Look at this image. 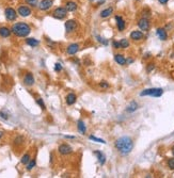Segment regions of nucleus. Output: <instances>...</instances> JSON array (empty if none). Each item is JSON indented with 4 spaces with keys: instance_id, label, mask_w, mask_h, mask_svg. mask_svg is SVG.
<instances>
[{
    "instance_id": "f257e3e1",
    "label": "nucleus",
    "mask_w": 174,
    "mask_h": 178,
    "mask_svg": "<svg viewBox=\"0 0 174 178\" xmlns=\"http://www.w3.org/2000/svg\"><path fill=\"white\" fill-rule=\"evenodd\" d=\"M115 148L118 149V152H120L123 156H126V155L130 154L134 148V142H132V139L129 136H121L114 143Z\"/></svg>"
},
{
    "instance_id": "f03ea898",
    "label": "nucleus",
    "mask_w": 174,
    "mask_h": 178,
    "mask_svg": "<svg viewBox=\"0 0 174 178\" xmlns=\"http://www.w3.org/2000/svg\"><path fill=\"white\" fill-rule=\"evenodd\" d=\"M13 34H15L18 38H26L31 32V28L26 22H16L11 28Z\"/></svg>"
},
{
    "instance_id": "7ed1b4c3",
    "label": "nucleus",
    "mask_w": 174,
    "mask_h": 178,
    "mask_svg": "<svg viewBox=\"0 0 174 178\" xmlns=\"http://www.w3.org/2000/svg\"><path fill=\"white\" fill-rule=\"evenodd\" d=\"M164 94V90L160 88H151L145 89L140 93V96H152V97H160Z\"/></svg>"
},
{
    "instance_id": "20e7f679",
    "label": "nucleus",
    "mask_w": 174,
    "mask_h": 178,
    "mask_svg": "<svg viewBox=\"0 0 174 178\" xmlns=\"http://www.w3.org/2000/svg\"><path fill=\"white\" fill-rule=\"evenodd\" d=\"M67 13H68V11L66 10L65 6H59V8H57L56 10L54 11L52 16L55 18H57V19H63V18H65L67 16Z\"/></svg>"
},
{
    "instance_id": "39448f33",
    "label": "nucleus",
    "mask_w": 174,
    "mask_h": 178,
    "mask_svg": "<svg viewBox=\"0 0 174 178\" xmlns=\"http://www.w3.org/2000/svg\"><path fill=\"white\" fill-rule=\"evenodd\" d=\"M138 27L141 31H148L151 27V22L150 19L148 17H141L140 19L138 20Z\"/></svg>"
},
{
    "instance_id": "423d86ee",
    "label": "nucleus",
    "mask_w": 174,
    "mask_h": 178,
    "mask_svg": "<svg viewBox=\"0 0 174 178\" xmlns=\"http://www.w3.org/2000/svg\"><path fill=\"white\" fill-rule=\"evenodd\" d=\"M4 16L9 22H13L17 18V11H15L13 8H6L4 10Z\"/></svg>"
},
{
    "instance_id": "0eeeda50",
    "label": "nucleus",
    "mask_w": 174,
    "mask_h": 178,
    "mask_svg": "<svg viewBox=\"0 0 174 178\" xmlns=\"http://www.w3.org/2000/svg\"><path fill=\"white\" fill-rule=\"evenodd\" d=\"M64 27H65V31H66V32L71 33V32H74V31L76 30L77 27H78V24H77V20L70 19V20H67V22H65Z\"/></svg>"
},
{
    "instance_id": "6e6552de",
    "label": "nucleus",
    "mask_w": 174,
    "mask_h": 178,
    "mask_svg": "<svg viewBox=\"0 0 174 178\" xmlns=\"http://www.w3.org/2000/svg\"><path fill=\"white\" fill-rule=\"evenodd\" d=\"M31 13H32L31 9L29 8V6H18V9H17V14L20 15L22 17L30 16Z\"/></svg>"
},
{
    "instance_id": "1a4fd4ad",
    "label": "nucleus",
    "mask_w": 174,
    "mask_h": 178,
    "mask_svg": "<svg viewBox=\"0 0 174 178\" xmlns=\"http://www.w3.org/2000/svg\"><path fill=\"white\" fill-rule=\"evenodd\" d=\"M144 38V33L141 30H134L130 33V40L135 41V42H139V41H142Z\"/></svg>"
},
{
    "instance_id": "9d476101",
    "label": "nucleus",
    "mask_w": 174,
    "mask_h": 178,
    "mask_svg": "<svg viewBox=\"0 0 174 178\" xmlns=\"http://www.w3.org/2000/svg\"><path fill=\"white\" fill-rule=\"evenodd\" d=\"M54 6V0H42L38 3V9L41 11H47Z\"/></svg>"
},
{
    "instance_id": "9b49d317",
    "label": "nucleus",
    "mask_w": 174,
    "mask_h": 178,
    "mask_svg": "<svg viewBox=\"0 0 174 178\" xmlns=\"http://www.w3.org/2000/svg\"><path fill=\"white\" fill-rule=\"evenodd\" d=\"M58 150H59V152H60L61 155H63L64 156V155L71 154V152H73V148L67 144H61L60 146H59Z\"/></svg>"
},
{
    "instance_id": "f8f14e48",
    "label": "nucleus",
    "mask_w": 174,
    "mask_h": 178,
    "mask_svg": "<svg viewBox=\"0 0 174 178\" xmlns=\"http://www.w3.org/2000/svg\"><path fill=\"white\" fill-rule=\"evenodd\" d=\"M79 51V45L78 44H71L66 48V52H67L70 56H74L77 52Z\"/></svg>"
},
{
    "instance_id": "ddd939ff",
    "label": "nucleus",
    "mask_w": 174,
    "mask_h": 178,
    "mask_svg": "<svg viewBox=\"0 0 174 178\" xmlns=\"http://www.w3.org/2000/svg\"><path fill=\"white\" fill-rule=\"evenodd\" d=\"M156 34L160 41H167L168 38V32H167L166 28H158L156 30Z\"/></svg>"
},
{
    "instance_id": "4468645a",
    "label": "nucleus",
    "mask_w": 174,
    "mask_h": 178,
    "mask_svg": "<svg viewBox=\"0 0 174 178\" xmlns=\"http://www.w3.org/2000/svg\"><path fill=\"white\" fill-rule=\"evenodd\" d=\"M114 18H115L116 20V27H118L119 31H123L125 29V26H126V25H125V20L123 19L120 15H115Z\"/></svg>"
},
{
    "instance_id": "2eb2a0df",
    "label": "nucleus",
    "mask_w": 174,
    "mask_h": 178,
    "mask_svg": "<svg viewBox=\"0 0 174 178\" xmlns=\"http://www.w3.org/2000/svg\"><path fill=\"white\" fill-rule=\"evenodd\" d=\"M24 83L26 84V85H28V86H31V85H33L34 84V77H33V75H32L31 73H28V74L25 75Z\"/></svg>"
},
{
    "instance_id": "dca6fc26",
    "label": "nucleus",
    "mask_w": 174,
    "mask_h": 178,
    "mask_svg": "<svg viewBox=\"0 0 174 178\" xmlns=\"http://www.w3.org/2000/svg\"><path fill=\"white\" fill-rule=\"evenodd\" d=\"M114 61L120 65H126V63H127L126 58L121 53H116L115 56H114Z\"/></svg>"
},
{
    "instance_id": "f3484780",
    "label": "nucleus",
    "mask_w": 174,
    "mask_h": 178,
    "mask_svg": "<svg viewBox=\"0 0 174 178\" xmlns=\"http://www.w3.org/2000/svg\"><path fill=\"white\" fill-rule=\"evenodd\" d=\"M65 8L68 12H75V11L77 10V8H78V6H77V3L74 1H67L65 3Z\"/></svg>"
},
{
    "instance_id": "a211bd4d",
    "label": "nucleus",
    "mask_w": 174,
    "mask_h": 178,
    "mask_svg": "<svg viewBox=\"0 0 174 178\" xmlns=\"http://www.w3.org/2000/svg\"><path fill=\"white\" fill-rule=\"evenodd\" d=\"M113 13V8L112 6H108V8H106V9H104V10L100 12V17L102 18H107V17H109L110 15Z\"/></svg>"
},
{
    "instance_id": "6ab92c4d",
    "label": "nucleus",
    "mask_w": 174,
    "mask_h": 178,
    "mask_svg": "<svg viewBox=\"0 0 174 178\" xmlns=\"http://www.w3.org/2000/svg\"><path fill=\"white\" fill-rule=\"evenodd\" d=\"M76 99H77L76 95H75L74 93H70V94L66 96L65 101H66V104H67L68 106H72V105H74L75 102H76Z\"/></svg>"
},
{
    "instance_id": "aec40b11",
    "label": "nucleus",
    "mask_w": 174,
    "mask_h": 178,
    "mask_svg": "<svg viewBox=\"0 0 174 178\" xmlns=\"http://www.w3.org/2000/svg\"><path fill=\"white\" fill-rule=\"evenodd\" d=\"M11 29L6 28V27H0V36L1 38H9L11 35Z\"/></svg>"
},
{
    "instance_id": "412c9836",
    "label": "nucleus",
    "mask_w": 174,
    "mask_h": 178,
    "mask_svg": "<svg viewBox=\"0 0 174 178\" xmlns=\"http://www.w3.org/2000/svg\"><path fill=\"white\" fill-rule=\"evenodd\" d=\"M94 155L97 156V159H98V162H99V164H105V162H106V156H105L104 154H103L102 152H99V150H96L94 152Z\"/></svg>"
},
{
    "instance_id": "4be33fe9",
    "label": "nucleus",
    "mask_w": 174,
    "mask_h": 178,
    "mask_svg": "<svg viewBox=\"0 0 174 178\" xmlns=\"http://www.w3.org/2000/svg\"><path fill=\"white\" fill-rule=\"evenodd\" d=\"M138 107H139V105L137 104L136 101H132V102H130V104L127 106V108H126V112H129V113L134 112V111H136L137 109H138Z\"/></svg>"
},
{
    "instance_id": "5701e85b",
    "label": "nucleus",
    "mask_w": 174,
    "mask_h": 178,
    "mask_svg": "<svg viewBox=\"0 0 174 178\" xmlns=\"http://www.w3.org/2000/svg\"><path fill=\"white\" fill-rule=\"evenodd\" d=\"M26 43H27V45H29V46H31V47H36L38 45H40V41L35 40V38H26Z\"/></svg>"
},
{
    "instance_id": "b1692460",
    "label": "nucleus",
    "mask_w": 174,
    "mask_h": 178,
    "mask_svg": "<svg viewBox=\"0 0 174 178\" xmlns=\"http://www.w3.org/2000/svg\"><path fill=\"white\" fill-rule=\"evenodd\" d=\"M77 129H78V131L81 134H86L87 127H86V125H84V123L82 122V121H78V123H77Z\"/></svg>"
},
{
    "instance_id": "393cba45",
    "label": "nucleus",
    "mask_w": 174,
    "mask_h": 178,
    "mask_svg": "<svg viewBox=\"0 0 174 178\" xmlns=\"http://www.w3.org/2000/svg\"><path fill=\"white\" fill-rule=\"evenodd\" d=\"M129 41L127 40V38H122V40L120 41V46L121 48L125 49V48H128L129 47Z\"/></svg>"
},
{
    "instance_id": "a878e982",
    "label": "nucleus",
    "mask_w": 174,
    "mask_h": 178,
    "mask_svg": "<svg viewBox=\"0 0 174 178\" xmlns=\"http://www.w3.org/2000/svg\"><path fill=\"white\" fill-rule=\"evenodd\" d=\"M31 160V157L29 154H26L24 155V156L22 157V159H20V162H22V164H28L29 162Z\"/></svg>"
},
{
    "instance_id": "bb28decb",
    "label": "nucleus",
    "mask_w": 174,
    "mask_h": 178,
    "mask_svg": "<svg viewBox=\"0 0 174 178\" xmlns=\"http://www.w3.org/2000/svg\"><path fill=\"white\" fill-rule=\"evenodd\" d=\"M25 2H26L28 6H32V8H35V6H38V0H25Z\"/></svg>"
},
{
    "instance_id": "cd10ccee",
    "label": "nucleus",
    "mask_w": 174,
    "mask_h": 178,
    "mask_svg": "<svg viewBox=\"0 0 174 178\" xmlns=\"http://www.w3.org/2000/svg\"><path fill=\"white\" fill-rule=\"evenodd\" d=\"M167 164H168V168H170V170L174 171V157H173V158L168 159V161H167Z\"/></svg>"
},
{
    "instance_id": "c85d7f7f",
    "label": "nucleus",
    "mask_w": 174,
    "mask_h": 178,
    "mask_svg": "<svg viewBox=\"0 0 174 178\" xmlns=\"http://www.w3.org/2000/svg\"><path fill=\"white\" fill-rule=\"evenodd\" d=\"M89 139L90 140H92V141H95V142H97V143H102V144H105V141L103 140V139H99V138H96V136H89Z\"/></svg>"
},
{
    "instance_id": "c756f323",
    "label": "nucleus",
    "mask_w": 174,
    "mask_h": 178,
    "mask_svg": "<svg viewBox=\"0 0 174 178\" xmlns=\"http://www.w3.org/2000/svg\"><path fill=\"white\" fill-rule=\"evenodd\" d=\"M35 164H36V162H35V160H30V162H29L28 164H27V170L28 171H31L32 168H34V166H35Z\"/></svg>"
},
{
    "instance_id": "7c9ffc66",
    "label": "nucleus",
    "mask_w": 174,
    "mask_h": 178,
    "mask_svg": "<svg viewBox=\"0 0 174 178\" xmlns=\"http://www.w3.org/2000/svg\"><path fill=\"white\" fill-rule=\"evenodd\" d=\"M96 38H97V41H98V42H99V43H102L103 45H106V46H107V45H108V41H107L106 38H102V36H98V35L96 36Z\"/></svg>"
},
{
    "instance_id": "2f4dec72",
    "label": "nucleus",
    "mask_w": 174,
    "mask_h": 178,
    "mask_svg": "<svg viewBox=\"0 0 174 178\" xmlns=\"http://www.w3.org/2000/svg\"><path fill=\"white\" fill-rule=\"evenodd\" d=\"M36 102H38V106H41L42 110H45V109H46V107H45V104H44V101H43L42 98H38V99H36Z\"/></svg>"
},
{
    "instance_id": "473e14b6",
    "label": "nucleus",
    "mask_w": 174,
    "mask_h": 178,
    "mask_svg": "<svg viewBox=\"0 0 174 178\" xmlns=\"http://www.w3.org/2000/svg\"><path fill=\"white\" fill-rule=\"evenodd\" d=\"M154 68H155L154 63H150V64H148V66H146V72H148V73L153 72V70H154Z\"/></svg>"
},
{
    "instance_id": "72a5a7b5",
    "label": "nucleus",
    "mask_w": 174,
    "mask_h": 178,
    "mask_svg": "<svg viewBox=\"0 0 174 178\" xmlns=\"http://www.w3.org/2000/svg\"><path fill=\"white\" fill-rule=\"evenodd\" d=\"M99 86L102 89H108L109 88V84H108V82H106V81H102L99 83Z\"/></svg>"
},
{
    "instance_id": "f704fd0d",
    "label": "nucleus",
    "mask_w": 174,
    "mask_h": 178,
    "mask_svg": "<svg viewBox=\"0 0 174 178\" xmlns=\"http://www.w3.org/2000/svg\"><path fill=\"white\" fill-rule=\"evenodd\" d=\"M112 47L115 49H120L121 46H120V42H116V41H113L112 42Z\"/></svg>"
},
{
    "instance_id": "c9c22d12",
    "label": "nucleus",
    "mask_w": 174,
    "mask_h": 178,
    "mask_svg": "<svg viewBox=\"0 0 174 178\" xmlns=\"http://www.w3.org/2000/svg\"><path fill=\"white\" fill-rule=\"evenodd\" d=\"M55 70H56V72H61V70H62V65H61L60 63H56V64H55Z\"/></svg>"
},
{
    "instance_id": "e433bc0d",
    "label": "nucleus",
    "mask_w": 174,
    "mask_h": 178,
    "mask_svg": "<svg viewBox=\"0 0 174 178\" xmlns=\"http://www.w3.org/2000/svg\"><path fill=\"white\" fill-rule=\"evenodd\" d=\"M22 141H24V139H22V136H18V138L15 140V144H19V143H22Z\"/></svg>"
},
{
    "instance_id": "4c0bfd02",
    "label": "nucleus",
    "mask_w": 174,
    "mask_h": 178,
    "mask_svg": "<svg viewBox=\"0 0 174 178\" xmlns=\"http://www.w3.org/2000/svg\"><path fill=\"white\" fill-rule=\"evenodd\" d=\"M0 116H1L2 118H4V120H8V115H6V114L4 113L3 111H1V112H0Z\"/></svg>"
},
{
    "instance_id": "58836bf2",
    "label": "nucleus",
    "mask_w": 174,
    "mask_h": 178,
    "mask_svg": "<svg viewBox=\"0 0 174 178\" xmlns=\"http://www.w3.org/2000/svg\"><path fill=\"white\" fill-rule=\"evenodd\" d=\"M158 2L160 4H162V6H164V4H167L169 2V0H158Z\"/></svg>"
},
{
    "instance_id": "ea45409f",
    "label": "nucleus",
    "mask_w": 174,
    "mask_h": 178,
    "mask_svg": "<svg viewBox=\"0 0 174 178\" xmlns=\"http://www.w3.org/2000/svg\"><path fill=\"white\" fill-rule=\"evenodd\" d=\"M65 138L66 139H75V136H65Z\"/></svg>"
},
{
    "instance_id": "a19ab883",
    "label": "nucleus",
    "mask_w": 174,
    "mask_h": 178,
    "mask_svg": "<svg viewBox=\"0 0 174 178\" xmlns=\"http://www.w3.org/2000/svg\"><path fill=\"white\" fill-rule=\"evenodd\" d=\"M134 62V60H132V59H128L127 60V63H132Z\"/></svg>"
},
{
    "instance_id": "79ce46f5",
    "label": "nucleus",
    "mask_w": 174,
    "mask_h": 178,
    "mask_svg": "<svg viewBox=\"0 0 174 178\" xmlns=\"http://www.w3.org/2000/svg\"><path fill=\"white\" fill-rule=\"evenodd\" d=\"M2 136H3V131H1V130H0V139H1Z\"/></svg>"
},
{
    "instance_id": "37998d69",
    "label": "nucleus",
    "mask_w": 174,
    "mask_h": 178,
    "mask_svg": "<svg viewBox=\"0 0 174 178\" xmlns=\"http://www.w3.org/2000/svg\"><path fill=\"white\" fill-rule=\"evenodd\" d=\"M171 152H172V155H173V156H174V146H173V147H172V148H171Z\"/></svg>"
},
{
    "instance_id": "c03bdc74",
    "label": "nucleus",
    "mask_w": 174,
    "mask_h": 178,
    "mask_svg": "<svg viewBox=\"0 0 174 178\" xmlns=\"http://www.w3.org/2000/svg\"><path fill=\"white\" fill-rule=\"evenodd\" d=\"M136 1H140V0H136Z\"/></svg>"
}]
</instances>
